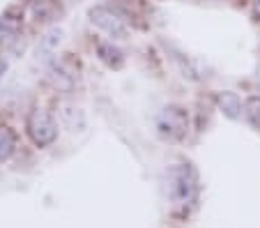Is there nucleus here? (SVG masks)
<instances>
[{"label":"nucleus","instance_id":"obj_12","mask_svg":"<svg viewBox=\"0 0 260 228\" xmlns=\"http://www.w3.org/2000/svg\"><path fill=\"white\" fill-rule=\"evenodd\" d=\"M244 115L255 129H260V97L253 94L249 100L244 102Z\"/></svg>","mask_w":260,"mask_h":228},{"label":"nucleus","instance_id":"obj_2","mask_svg":"<svg viewBox=\"0 0 260 228\" xmlns=\"http://www.w3.org/2000/svg\"><path fill=\"white\" fill-rule=\"evenodd\" d=\"M25 132L37 148H49L58 139V122L53 113L44 106H32L25 118Z\"/></svg>","mask_w":260,"mask_h":228},{"label":"nucleus","instance_id":"obj_14","mask_svg":"<svg viewBox=\"0 0 260 228\" xmlns=\"http://www.w3.org/2000/svg\"><path fill=\"white\" fill-rule=\"evenodd\" d=\"M255 7H258V10H260V0H255Z\"/></svg>","mask_w":260,"mask_h":228},{"label":"nucleus","instance_id":"obj_11","mask_svg":"<svg viewBox=\"0 0 260 228\" xmlns=\"http://www.w3.org/2000/svg\"><path fill=\"white\" fill-rule=\"evenodd\" d=\"M51 85H53L58 92H69V90L74 88V79H72V74H67L64 70H53L51 72Z\"/></svg>","mask_w":260,"mask_h":228},{"label":"nucleus","instance_id":"obj_1","mask_svg":"<svg viewBox=\"0 0 260 228\" xmlns=\"http://www.w3.org/2000/svg\"><path fill=\"white\" fill-rule=\"evenodd\" d=\"M166 189L175 212H187L198 199V175L189 164H175L166 173Z\"/></svg>","mask_w":260,"mask_h":228},{"label":"nucleus","instance_id":"obj_6","mask_svg":"<svg viewBox=\"0 0 260 228\" xmlns=\"http://www.w3.org/2000/svg\"><path fill=\"white\" fill-rule=\"evenodd\" d=\"M62 40H64V30L62 28H51V30H46L44 35L40 37V44H37V60H40L42 64L44 62H49V60H53V55L58 53V49H60V44H62Z\"/></svg>","mask_w":260,"mask_h":228},{"label":"nucleus","instance_id":"obj_4","mask_svg":"<svg viewBox=\"0 0 260 228\" xmlns=\"http://www.w3.org/2000/svg\"><path fill=\"white\" fill-rule=\"evenodd\" d=\"M88 19H90V23L97 25L102 32H106L111 40H127L129 25H127V21H124V16L118 14L113 7H108V5L90 7Z\"/></svg>","mask_w":260,"mask_h":228},{"label":"nucleus","instance_id":"obj_5","mask_svg":"<svg viewBox=\"0 0 260 228\" xmlns=\"http://www.w3.org/2000/svg\"><path fill=\"white\" fill-rule=\"evenodd\" d=\"M21 23H23V12L19 7H10L0 14V51L16 44L21 35Z\"/></svg>","mask_w":260,"mask_h":228},{"label":"nucleus","instance_id":"obj_10","mask_svg":"<svg viewBox=\"0 0 260 228\" xmlns=\"http://www.w3.org/2000/svg\"><path fill=\"white\" fill-rule=\"evenodd\" d=\"M16 150V134L10 127H0V164L14 154Z\"/></svg>","mask_w":260,"mask_h":228},{"label":"nucleus","instance_id":"obj_3","mask_svg":"<svg viewBox=\"0 0 260 228\" xmlns=\"http://www.w3.org/2000/svg\"><path fill=\"white\" fill-rule=\"evenodd\" d=\"M154 127H157L159 136L166 141H180L184 139L189 129V113L184 106L177 104H168L159 111L157 120H154Z\"/></svg>","mask_w":260,"mask_h":228},{"label":"nucleus","instance_id":"obj_8","mask_svg":"<svg viewBox=\"0 0 260 228\" xmlns=\"http://www.w3.org/2000/svg\"><path fill=\"white\" fill-rule=\"evenodd\" d=\"M60 115H62V122L67 124V127H72L74 132L85 127V115H83V111H81L79 106L67 104V102H64V104L60 106Z\"/></svg>","mask_w":260,"mask_h":228},{"label":"nucleus","instance_id":"obj_13","mask_svg":"<svg viewBox=\"0 0 260 228\" xmlns=\"http://www.w3.org/2000/svg\"><path fill=\"white\" fill-rule=\"evenodd\" d=\"M3 72H5V62L0 60V76H3Z\"/></svg>","mask_w":260,"mask_h":228},{"label":"nucleus","instance_id":"obj_7","mask_svg":"<svg viewBox=\"0 0 260 228\" xmlns=\"http://www.w3.org/2000/svg\"><path fill=\"white\" fill-rule=\"evenodd\" d=\"M216 106H219L221 113L231 120H237L242 115V111H244L242 100L237 97V92H233V90H221V92H216Z\"/></svg>","mask_w":260,"mask_h":228},{"label":"nucleus","instance_id":"obj_9","mask_svg":"<svg viewBox=\"0 0 260 228\" xmlns=\"http://www.w3.org/2000/svg\"><path fill=\"white\" fill-rule=\"evenodd\" d=\"M97 51H99V58H102L108 67H115V70L122 67V62H124L122 51L115 49L113 42H102V44H97Z\"/></svg>","mask_w":260,"mask_h":228}]
</instances>
